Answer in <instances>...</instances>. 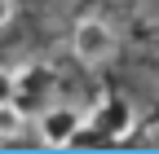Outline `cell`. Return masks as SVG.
Instances as JSON below:
<instances>
[{
  "label": "cell",
  "instance_id": "cell-5",
  "mask_svg": "<svg viewBox=\"0 0 159 154\" xmlns=\"http://www.w3.org/2000/svg\"><path fill=\"white\" fill-rule=\"evenodd\" d=\"M27 123H31V114L18 101H0V141H18L27 132Z\"/></svg>",
  "mask_w": 159,
  "mask_h": 154
},
{
  "label": "cell",
  "instance_id": "cell-1",
  "mask_svg": "<svg viewBox=\"0 0 159 154\" xmlns=\"http://www.w3.org/2000/svg\"><path fill=\"white\" fill-rule=\"evenodd\" d=\"M115 49H119V35H115V27L106 22V18H93V13H89V18L75 22V31H71V53H75L84 66L111 62Z\"/></svg>",
  "mask_w": 159,
  "mask_h": 154
},
{
  "label": "cell",
  "instance_id": "cell-4",
  "mask_svg": "<svg viewBox=\"0 0 159 154\" xmlns=\"http://www.w3.org/2000/svg\"><path fill=\"white\" fill-rule=\"evenodd\" d=\"M89 123L102 132L106 141H124L128 132H133V123H137V110H133L128 97H106L102 106L89 114Z\"/></svg>",
  "mask_w": 159,
  "mask_h": 154
},
{
  "label": "cell",
  "instance_id": "cell-2",
  "mask_svg": "<svg viewBox=\"0 0 159 154\" xmlns=\"http://www.w3.org/2000/svg\"><path fill=\"white\" fill-rule=\"evenodd\" d=\"M13 101L22 106L31 119H35V114H44V110L57 101V71H53V66H44V62H27V66H18Z\"/></svg>",
  "mask_w": 159,
  "mask_h": 154
},
{
  "label": "cell",
  "instance_id": "cell-7",
  "mask_svg": "<svg viewBox=\"0 0 159 154\" xmlns=\"http://www.w3.org/2000/svg\"><path fill=\"white\" fill-rule=\"evenodd\" d=\"M13 9H18L13 0H0V27H9V22H13Z\"/></svg>",
  "mask_w": 159,
  "mask_h": 154
},
{
  "label": "cell",
  "instance_id": "cell-6",
  "mask_svg": "<svg viewBox=\"0 0 159 154\" xmlns=\"http://www.w3.org/2000/svg\"><path fill=\"white\" fill-rule=\"evenodd\" d=\"M13 88H18V71L0 66V101H13Z\"/></svg>",
  "mask_w": 159,
  "mask_h": 154
},
{
  "label": "cell",
  "instance_id": "cell-3",
  "mask_svg": "<svg viewBox=\"0 0 159 154\" xmlns=\"http://www.w3.org/2000/svg\"><path fill=\"white\" fill-rule=\"evenodd\" d=\"M80 128H84V114H80L75 106H66V101H53L44 114H35V137L44 145H53V150L75 145L80 141Z\"/></svg>",
  "mask_w": 159,
  "mask_h": 154
}]
</instances>
